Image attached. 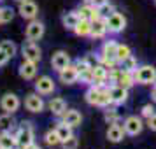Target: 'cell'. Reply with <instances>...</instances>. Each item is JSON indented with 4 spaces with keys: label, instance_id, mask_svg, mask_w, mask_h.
Returning <instances> with one entry per match:
<instances>
[{
    "label": "cell",
    "instance_id": "obj_23",
    "mask_svg": "<svg viewBox=\"0 0 156 149\" xmlns=\"http://www.w3.org/2000/svg\"><path fill=\"white\" fill-rule=\"evenodd\" d=\"M74 32H76V35H79V37L90 35V34H91V21H90V20H81L79 25L74 28Z\"/></svg>",
    "mask_w": 156,
    "mask_h": 149
},
{
    "label": "cell",
    "instance_id": "obj_25",
    "mask_svg": "<svg viewBox=\"0 0 156 149\" xmlns=\"http://www.w3.org/2000/svg\"><path fill=\"white\" fill-rule=\"evenodd\" d=\"M118 84L123 86V88H130L132 84H135V77L132 72H125L121 70L119 72V77H118Z\"/></svg>",
    "mask_w": 156,
    "mask_h": 149
},
{
    "label": "cell",
    "instance_id": "obj_35",
    "mask_svg": "<svg viewBox=\"0 0 156 149\" xmlns=\"http://www.w3.org/2000/svg\"><path fill=\"white\" fill-rule=\"evenodd\" d=\"M98 12H100V18H104V20H105V18H109V16L114 12V7L109 4V2H107L105 5H102V7L98 9Z\"/></svg>",
    "mask_w": 156,
    "mask_h": 149
},
{
    "label": "cell",
    "instance_id": "obj_37",
    "mask_svg": "<svg viewBox=\"0 0 156 149\" xmlns=\"http://www.w3.org/2000/svg\"><path fill=\"white\" fill-rule=\"evenodd\" d=\"M116 119H119V118H118V112H116V111H107V112H105V121H109L111 125H112V123H114Z\"/></svg>",
    "mask_w": 156,
    "mask_h": 149
},
{
    "label": "cell",
    "instance_id": "obj_3",
    "mask_svg": "<svg viewBox=\"0 0 156 149\" xmlns=\"http://www.w3.org/2000/svg\"><path fill=\"white\" fill-rule=\"evenodd\" d=\"M133 77L135 83H139V84H151V83H154L156 69L151 65H142L133 72Z\"/></svg>",
    "mask_w": 156,
    "mask_h": 149
},
{
    "label": "cell",
    "instance_id": "obj_41",
    "mask_svg": "<svg viewBox=\"0 0 156 149\" xmlns=\"http://www.w3.org/2000/svg\"><path fill=\"white\" fill-rule=\"evenodd\" d=\"M23 149H41V147L35 146V144H30V146H27V147H23Z\"/></svg>",
    "mask_w": 156,
    "mask_h": 149
},
{
    "label": "cell",
    "instance_id": "obj_17",
    "mask_svg": "<svg viewBox=\"0 0 156 149\" xmlns=\"http://www.w3.org/2000/svg\"><path fill=\"white\" fill-rule=\"evenodd\" d=\"M62 21H63V27H65V28L74 30V28L79 25V21H81V16H79V12H76V11H70V12L63 14Z\"/></svg>",
    "mask_w": 156,
    "mask_h": 149
},
{
    "label": "cell",
    "instance_id": "obj_32",
    "mask_svg": "<svg viewBox=\"0 0 156 149\" xmlns=\"http://www.w3.org/2000/svg\"><path fill=\"white\" fill-rule=\"evenodd\" d=\"M79 81L81 83H86V84H93V67L79 72Z\"/></svg>",
    "mask_w": 156,
    "mask_h": 149
},
{
    "label": "cell",
    "instance_id": "obj_14",
    "mask_svg": "<svg viewBox=\"0 0 156 149\" xmlns=\"http://www.w3.org/2000/svg\"><path fill=\"white\" fill-rule=\"evenodd\" d=\"M25 107L28 109L30 112H42L44 111V100L39 97V95H35V93H32V95H28L27 97V100H25Z\"/></svg>",
    "mask_w": 156,
    "mask_h": 149
},
{
    "label": "cell",
    "instance_id": "obj_43",
    "mask_svg": "<svg viewBox=\"0 0 156 149\" xmlns=\"http://www.w3.org/2000/svg\"><path fill=\"white\" fill-rule=\"evenodd\" d=\"M0 23H2V9H0Z\"/></svg>",
    "mask_w": 156,
    "mask_h": 149
},
{
    "label": "cell",
    "instance_id": "obj_18",
    "mask_svg": "<svg viewBox=\"0 0 156 149\" xmlns=\"http://www.w3.org/2000/svg\"><path fill=\"white\" fill-rule=\"evenodd\" d=\"M81 121H83V118H81L79 111H65V112H63V123L70 125L72 128L79 126V125H81Z\"/></svg>",
    "mask_w": 156,
    "mask_h": 149
},
{
    "label": "cell",
    "instance_id": "obj_9",
    "mask_svg": "<svg viewBox=\"0 0 156 149\" xmlns=\"http://www.w3.org/2000/svg\"><path fill=\"white\" fill-rule=\"evenodd\" d=\"M21 51H23V58H25V60H28V62H34V63L41 62V56H42V53H41V48H39V46H35L34 42L25 44Z\"/></svg>",
    "mask_w": 156,
    "mask_h": 149
},
{
    "label": "cell",
    "instance_id": "obj_15",
    "mask_svg": "<svg viewBox=\"0 0 156 149\" xmlns=\"http://www.w3.org/2000/svg\"><path fill=\"white\" fill-rule=\"evenodd\" d=\"M37 74V65L34 63V62H28V60H25L21 65H20V76H21L23 79H34Z\"/></svg>",
    "mask_w": 156,
    "mask_h": 149
},
{
    "label": "cell",
    "instance_id": "obj_28",
    "mask_svg": "<svg viewBox=\"0 0 156 149\" xmlns=\"http://www.w3.org/2000/svg\"><path fill=\"white\" fill-rule=\"evenodd\" d=\"M119 65H121V70H125V72H132V74H133V72L137 70V60H135L132 55L128 58H125L123 62H119Z\"/></svg>",
    "mask_w": 156,
    "mask_h": 149
},
{
    "label": "cell",
    "instance_id": "obj_40",
    "mask_svg": "<svg viewBox=\"0 0 156 149\" xmlns=\"http://www.w3.org/2000/svg\"><path fill=\"white\" fill-rule=\"evenodd\" d=\"M7 62H9V56H7V55H5L2 49H0V65H5Z\"/></svg>",
    "mask_w": 156,
    "mask_h": 149
},
{
    "label": "cell",
    "instance_id": "obj_45",
    "mask_svg": "<svg viewBox=\"0 0 156 149\" xmlns=\"http://www.w3.org/2000/svg\"><path fill=\"white\" fill-rule=\"evenodd\" d=\"M84 2H91V0H84Z\"/></svg>",
    "mask_w": 156,
    "mask_h": 149
},
{
    "label": "cell",
    "instance_id": "obj_11",
    "mask_svg": "<svg viewBox=\"0 0 156 149\" xmlns=\"http://www.w3.org/2000/svg\"><path fill=\"white\" fill-rule=\"evenodd\" d=\"M123 126H125V132H126L128 135H139L142 132L144 125H142L140 118H137V116H130V118L125 119Z\"/></svg>",
    "mask_w": 156,
    "mask_h": 149
},
{
    "label": "cell",
    "instance_id": "obj_10",
    "mask_svg": "<svg viewBox=\"0 0 156 149\" xmlns=\"http://www.w3.org/2000/svg\"><path fill=\"white\" fill-rule=\"evenodd\" d=\"M37 12H39V7H37L35 2H32V0H25L20 4V14L25 18V20H35Z\"/></svg>",
    "mask_w": 156,
    "mask_h": 149
},
{
    "label": "cell",
    "instance_id": "obj_31",
    "mask_svg": "<svg viewBox=\"0 0 156 149\" xmlns=\"http://www.w3.org/2000/svg\"><path fill=\"white\" fill-rule=\"evenodd\" d=\"M130 55H132V49L128 48L126 44H118V63L123 62L125 58H128Z\"/></svg>",
    "mask_w": 156,
    "mask_h": 149
},
{
    "label": "cell",
    "instance_id": "obj_38",
    "mask_svg": "<svg viewBox=\"0 0 156 149\" xmlns=\"http://www.w3.org/2000/svg\"><path fill=\"white\" fill-rule=\"evenodd\" d=\"M147 126L151 128V130H154L156 132V112L151 116V118H147Z\"/></svg>",
    "mask_w": 156,
    "mask_h": 149
},
{
    "label": "cell",
    "instance_id": "obj_21",
    "mask_svg": "<svg viewBox=\"0 0 156 149\" xmlns=\"http://www.w3.org/2000/svg\"><path fill=\"white\" fill-rule=\"evenodd\" d=\"M123 132H125V128L123 126H118V125H112V126H109L107 130V139L111 142H121L123 140Z\"/></svg>",
    "mask_w": 156,
    "mask_h": 149
},
{
    "label": "cell",
    "instance_id": "obj_47",
    "mask_svg": "<svg viewBox=\"0 0 156 149\" xmlns=\"http://www.w3.org/2000/svg\"><path fill=\"white\" fill-rule=\"evenodd\" d=\"M0 149H5V147H0Z\"/></svg>",
    "mask_w": 156,
    "mask_h": 149
},
{
    "label": "cell",
    "instance_id": "obj_26",
    "mask_svg": "<svg viewBox=\"0 0 156 149\" xmlns=\"http://www.w3.org/2000/svg\"><path fill=\"white\" fill-rule=\"evenodd\" d=\"M55 130H56V133H58V137H60V140L62 142L67 140L69 137H72V126L70 125H67V123H63V121H62Z\"/></svg>",
    "mask_w": 156,
    "mask_h": 149
},
{
    "label": "cell",
    "instance_id": "obj_48",
    "mask_svg": "<svg viewBox=\"0 0 156 149\" xmlns=\"http://www.w3.org/2000/svg\"><path fill=\"white\" fill-rule=\"evenodd\" d=\"M154 2H156V0H154Z\"/></svg>",
    "mask_w": 156,
    "mask_h": 149
},
{
    "label": "cell",
    "instance_id": "obj_46",
    "mask_svg": "<svg viewBox=\"0 0 156 149\" xmlns=\"http://www.w3.org/2000/svg\"><path fill=\"white\" fill-rule=\"evenodd\" d=\"M154 84H156V77H154Z\"/></svg>",
    "mask_w": 156,
    "mask_h": 149
},
{
    "label": "cell",
    "instance_id": "obj_6",
    "mask_svg": "<svg viewBox=\"0 0 156 149\" xmlns=\"http://www.w3.org/2000/svg\"><path fill=\"white\" fill-rule=\"evenodd\" d=\"M0 105H2V109H4L5 112L12 114L20 109V98L16 97L14 93H5V95L2 97V100H0Z\"/></svg>",
    "mask_w": 156,
    "mask_h": 149
},
{
    "label": "cell",
    "instance_id": "obj_8",
    "mask_svg": "<svg viewBox=\"0 0 156 149\" xmlns=\"http://www.w3.org/2000/svg\"><path fill=\"white\" fill-rule=\"evenodd\" d=\"M35 90L39 95H49L55 91V81L49 76H42L35 81Z\"/></svg>",
    "mask_w": 156,
    "mask_h": 149
},
{
    "label": "cell",
    "instance_id": "obj_5",
    "mask_svg": "<svg viewBox=\"0 0 156 149\" xmlns=\"http://www.w3.org/2000/svg\"><path fill=\"white\" fill-rule=\"evenodd\" d=\"M27 39H28V42H35V41H41L44 35V25L41 21H35V20H32L28 23V27H27Z\"/></svg>",
    "mask_w": 156,
    "mask_h": 149
},
{
    "label": "cell",
    "instance_id": "obj_7",
    "mask_svg": "<svg viewBox=\"0 0 156 149\" xmlns=\"http://www.w3.org/2000/svg\"><path fill=\"white\" fill-rule=\"evenodd\" d=\"M109 97L112 104H125L128 98V88H123L119 84H114L109 88Z\"/></svg>",
    "mask_w": 156,
    "mask_h": 149
},
{
    "label": "cell",
    "instance_id": "obj_27",
    "mask_svg": "<svg viewBox=\"0 0 156 149\" xmlns=\"http://www.w3.org/2000/svg\"><path fill=\"white\" fill-rule=\"evenodd\" d=\"M14 126V119H12V116L9 112L2 114L0 116V132H11Z\"/></svg>",
    "mask_w": 156,
    "mask_h": 149
},
{
    "label": "cell",
    "instance_id": "obj_34",
    "mask_svg": "<svg viewBox=\"0 0 156 149\" xmlns=\"http://www.w3.org/2000/svg\"><path fill=\"white\" fill-rule=\"evenodd\" d=\"M14 18V11L11 7H2V23H9Z\"/></svg>",
    "mask_w": 156,
    "mask_h": 149
},
{
    "label": "cell",
    "instance_id": "obj_1",
    "mask_svg": "<svg viewBox=\"0 0 156 149\" xmlns=\"http://www.w3.org/2000/svg\"><path fill=\"white\" fill-rule=\"evenodd\" d=\"M100 63L104 65V67H107V69H112L114 65L118 63V42L107 41V42L102 46Z\"/></svg>",
    "mask_w": 156,
    "mask_h": 149
},
{
    "label": "cell",
    "instance_id": "obj_24",
    "mask_svg": "<svg viewBox=\"0 0 156 149\" xmlns=\"http://www.w3.org/2000/svg\"><path fill=\"white\" fill-rule=\"evenodd\" d=\"M14 146H16V137H12L9 132H0V147L14 149Z\"/></svg>",
    "mask_w": 156,
    "mask_h": 149
},
{
    "label": "cell",
    "instance_id": "obj_44",
    "mask_svg": "<svg viewBox=\"0 0 156 149\" xmlns=\"http://www.w3.org/2000/svg\"><path fill=\"white\" fill-rule=\"evenodd\" d=\"M16 2H20V4H21V2H25V0H16Z\"/></svg>",
    "mask_w": 156,
    "mask_h": 149
},
{
    "label": "cell",
    "instance_id": "obj_42",
    "mask_svg": "<svg viewBox=\"0 0 156 149\" xmlns=\"http://www.w3.org/2000/svg\"><path fill=\"white\" fill-rule=\"evenodd\" d=\"M151 97H153V100L156 102V84H154V88H153V91H151Z\"/></svg>",
    "mask_w": 156,
    "mask_h": 149
},
{
    "label": "cell",
    "instance_id": "obj_13",
    "mask_svg": "<svg viewBox=\"0 0 156 149\" xmlns=\"http://www.w3.org/2000/svg\"><path fill=\"white\" fill-rule=\"evenodd\" d=\"M77 79H79V72L76 69V65H69L63 70H60V81L63 84H74Z\"/></svg>",
    "mask_w": 156,
    "mask_h": 149
},
{
    "label": "cell",
    "instance_id": "obj_22",
    "mask_svg": "<svg viewBox=\"0 0 156 149\" xmlns=\"http://www.w3.org/2000/svg\"><path fill=\"white\" fill-rule=\"evenodd\" d=\"M104 88H97V86H91L88 91H86V102L90 105H98V100H100V93H102Z\"/></svg>",
    "mask_w": 156,
    "mask_h": 149
},
{
    "label": "cell",
    "instance_id": "obj_2",
    "mask_svg": "<svg viewBox=\"0 0 156 149\" xmlns=\"http://www.w3.org/2000/svg\"><path fill=\"white\" fill-rule=\"evenodd\" d=\"M14 137H16V146H20L21 149L30 146V144H34V128H32V123L23 121Z\"/></svg>",
    "mask_w": 156,
    "mask_h": 149
},
{
    "label": "cell",
    "instance_id": "obj_16",
    "mask_svg": "<svg viewBox=\"0 0 156 149\" xmlns=\"http://www.w3.org/2000/svg\"><path fill=\"white\" fill-rule=\"evenodd\" d=\"M105 34H107V23H105V20L98 18V20L91 21V34H90V35L97 37V39H102Z\"/></svg>",
    "mask_w": 156,
    "mask_h": 149
},
{
    "label": "cell",
    "instance_id": "obj_39",
    "mask_svg": "<svg viewBox=\"0 0 156 149\" xmlns=\"http://www.w3.org/2000/svg\"><path fill=\"white\" fill-rule=\"evenodd\" d=\"M107 2H109V0H91V2H90V4H91L93 7L100 9V7H102V5H105Z\"/></svg>",
    "mask_w": 156,
    "mask_h": 149
},
{
    "label": "cell",
    "instance_id": "obj_30",
    "mask_svg": "<svg viewBox=\"0 0 156 149\" xmlns=\"http://www.w3.org/2000/svg\"><path fill=\"white\" fill-rule=\"evenodd\" d=\"M44 140H46L48 146H58V144H62V140H60V137H58V133H56V130H49V132L46 133V137H44Z\"/></svg>",
    "mask_w": 156,
    "mask_h": 149
},
{
    "label": "cell",
    "instance_id": "obj_36",
    "mask_svg": "<svg viewBox=\"0 0 156 149\" xmlns=\"http://www.w3.org/2000/svg\"><path fill=\"white\" fill-rule=\"evenodd\" d=\"M154 114V107L151 105V104H146V105L142 107V116L144 118H151Z\"/></svg>",
    "mask_w": 156,
    "mask_h": 149
},
{
    "label": "cell",
    "instance_id": "obj_19",
    "mask_svg": "<svg viewBox=\"0 0 156 149\" xmlns=\"http://www.w3.org/2000/svg\"><path fill=\"white\" fill-rule=\"evenodd\" d=\"M79 16H81V20L95 21V20L100 18V12H98V9L93 7V5H84V7H81V11H79Z\"/></svg>",
    "mask_w": 156,
    "mask_h": 149
},
{
    "label": "cell",
    "instance_id": "obj_29",
    "mask_svg": "<svg viewBox=\"0 0 156 149\" xmlns=\"http://www.w3.org/2000/svg\"><path fill=\"white\" fill-rule=\"evenodd\" d=\"M0 49L4 51L9 58H12L16 55L18 48H16V44L12 42V41H2V42H0Z\"/></svg>",
    "mask_w": 156,
    "mask_h": 149
},
{
    "label": "cell",
    "instance_id": "obj_20",
    "mask_svg": "<svg viewBox=\"0 0 156 149\" xmlns=\"http://www.w3.org/2000/svg\"><path fill=\"white\" fill-rule=\"evenodd\" d=\"M49 109L55 116H63V112L67 111V102L63 98H60V97L58 98H53L49 102Z\"/></svg>",
    "mask_w": 156,
    "mask_h": 149
},
{
    "label": "cell",
    "instance_id": "obj_33",
    "mask_svg": "<svg viewBox=\"0 0 156 149\" xmlns=\"http://www.w3.org/2000/svg\"><path fill=\"white\" fill-rule=\"evenodd\" d=\"M62 146H63V149H77L79 147V139L72 135V137H69L67 140L62 142Z\"/></svg>",
    "mask_w": 156,
    "mask_h": 149
},
{
    "label": "cell",
    "instance_id": "obj_12",
    "mask_svg": "<svg viewBox=\"0 0 156 149\" xmlns=\"http://www.w3.org/2000/svg\"><path fill=\"white\" fill-rule=\"evenodd\" d=\"M51 63H53V69L55 70H63L65 67H69L70 65V56L65 53V51H56L53 58H51Z\"/></svg>",
    "mask_w": 156,
    "mask_h": 149
},
{
    "label": "cell",
    "instance_id": "obj_4",
    "mask_svg": "<svg viewBox=\"0 0 156 149\" xmlns=\"http://www.w3.org/2000/svg\"><path fill=\"white\" fill-rule=\"evenodd\" d=\"M105 23H107V30L112 32V34H119L125 30L126 27V18L121 14V12H112V14L105 18Z\"/></svg>",
    "mask_w": 156,
    "mask_h": 149
}]
</instances>
